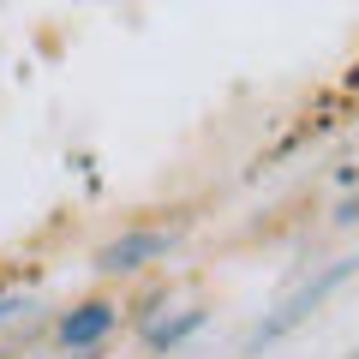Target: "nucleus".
Masks as SVG:
<instances>
[{
	"label": "nucleus",
	"mask_w": 359,
	"mask_h": 359,
	"mask_svg": "<svg viewBox=\"0 0 359 359\" xmlns=\"http://www.w3.org/2000/svg\"><path fill=\"white\" fill-rule=\"evenodd\" d=\"M353 269H359V257H335V264H323L318 276H306V282H299L294 294H287L282 306H276V311H269V318H264V323H257V330H252V341H245V353H257V347H269V341H282L287 330H299V323H306L311 311H318L323 299H330L335 287H341L347 276H353Z\"/></svg>",
	"instance_id": "nucleus-1"
},
{
	"label": "nucleus",
	"mask_w": 359,
	"mask_h": 359,
	"mask_svg": "<svg viewBox=\"0 0 359 359\" xmlns=\"http://www.w3.org/2000/svg\"><path fill=\"white\" fill-rule=\"evenodd\" d=\"M168 245H174V228H126L120 240H108L102 252H96V269H102V276H132V269L156 264Z\"/></svg>",
	"instance_id": "nucleus-2"
},
{
	"label": "nucleus",
	"mask_w": 359,
	"mask_h": 359,
	"mask_svg": "<svg viewBox=\"0 0 359 359\" xmlns=\"http://www.w3.org/2000/svg\"><path fill=\"white\" fill-rule=\"evenodd\" d=\"M120 323V306H108V299H84V306H72L60 323H54V341L66 347V353H96V347L114 335Z\"/></svg>",
	"instance_id": "nucleus-3"
},
{
	"label": "nucleus",
	"mask_w": 359,
	"mask_h": 359,
	"mask_svg": "<svg viewBox=\"0 0 359 359\" xmlns=\"http://www.w3.org/2000/svg\"><path fill=\"white\" fill-rule=\"evenodd\" d=\"M204 318H210L204 306H186V311H174V318H150L144 323V347H150V353H168V347L192 341V335L204 330Z\"/></svg>",
	"instance_id": "nucleus-4"
},
{
	"label": "nucleus",
	"mask_w": 359,
	"mask_h": 359,
	"mask_svg": "<svg viewBox=\"0 0 359 359\" xmlns=\"http://www.w3.org/2000/svg\"><path fill=\"white\" fill-rule=\"evenodd\" d=\"M30 311V294H0V330H6V323H18Z\"/></svg>",
	"instance_id": "nucleus-5"
},
{
	"label": "nucleus",
	"mask_w": 359,
	"mask_h": 359,
	"mask_svg": "<svg viewBox=\"0 0 359 359\" xmlns=\"http://www.w3.org/2000/svg\"><path fill=\"white\" fill-rule=\"evenodd\" d=\"M335 222H341V228H359V192H353V198H341V210H335Z\"/></svg>",
	"instance_id": "nucleus-6"
}]
</instances>
